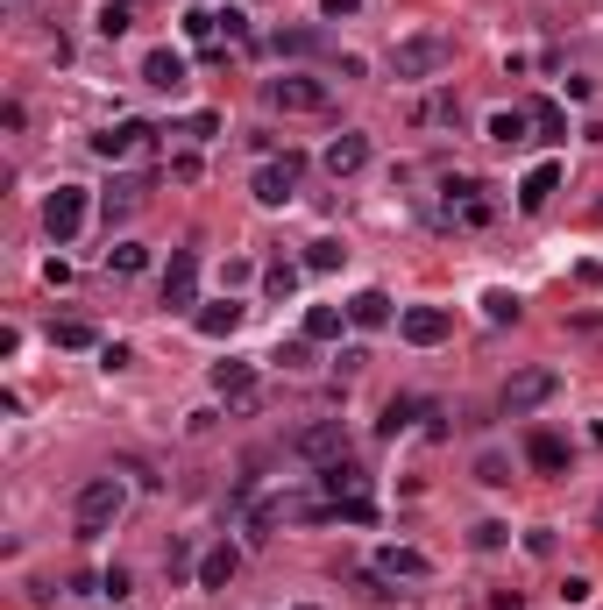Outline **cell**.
<instances>
[{"instance_id":"obj_1","label":"cell","mask_w":603,"mask_h":610,"mask_svg":"<svg viewBox=\"0 0 603 610\" xmlns=\"http://www.w3.org/2000/svg\"><path fill=\"white\" fill-rule=\"evenodd\" d=\"M121 511H128V483H121V476H93V483L79 490V504H71V518H79V540H100Z\"/></svg>"},{"instance_id":"obj_2","label":"cell","mask_w":603,"mask_h":610,"mask_svg":"<svg viewBox=\"0 0 603 610\" xmlns=\"http://www.w3.org/2000/svg\"><path fill=\"white\" fill-rule=\"evenodd\" d=\"M447 64H455V43H447V36H405L398 50H391V71H398V79H433V71H447Z\"/></svg>"},{"instance_id":"obj_3","label":"cell","mask_w":603,"mask_h":610,"mask_svg":"<svg viewBox=\"0 0 603 610\" xmlns=\"http://www.w3.org/2000/svg\"><path fill=\"white\" fill-rule=\"evenodd\" d=\"M263 100L277 107V114H327V79H298V71H284V79H270L263 86Z\"/></svg>"},{"instance_id":"obj_4","label":"cell","mask_w":603,"mask_h":610,"mask_svg":"<svg viewBox=\"0 0 603 610\" xmlns=\"http://www.w3.org/2000/svg\"><path fill=\"white\" fill-rule=\"evenodd\" d=\"M79 227H86V185H57V192L43 199V235L64 249L71 235H79Z\"/></svg>"},{"instance_id":"obj_5","label":"cell","mask_w":603,"mask_h":610,"mask_svg":"<svg viewBox=\"0 0 603 610\" xmlns=\"http://www.w3.org/2000/svg\"><path fill=\"white\" fill-rule=\"evenodd\" d=\"M398 334H405L412 348H440L447 334H455V313H447V305H405V313H398Z\"/></svg>"},{"instance_id":"obj_6","label":"cell","mask_w":603,"mask_h":610,"mask_svg":"<svg viewBox=\"0 0 603 610\" xmlns=\"http://www.w3.org/2000/svg\"><path fill=\"white\" fill-rule=\"evenodd\" d=\"M291 454H306V462H341V454H348V433H341V419H313V426H298L291 433Z\"/></svg>"},{"instance_id":"obj_7","label":"cell","mask_w":603,"mask_h":610,"mask_svg":"<svg viewBox=\"0 0 603 610\" xmlns=\"http://www.w3.org/2000/svg\"><path fill=\"white\" fill-rule=\"evenodd\" d=\"M164 305H171V313L199 305V249H171V263H164Z\"/></svg>"},{"instance_id":"obj_8","label":"cell","mask_w":603,"mask_h":610,"mask_svg":"<svg viewBox=\"0 0 603 610\" xmlns=\"http://www.w3.org/2000/svg\"><path fill=\"white\" fill-rule=\"evenodd\" d=\"M554 391H561V376H554V369H518L511 384H504V412H540Z\"/></svg>"},{"instance_id":"obj_9","label":"cell","mask_w":603,"mask_h":610,"mask_svg":"<svg viewBox=\"0 0 603 610\" xmlns=\"http://www.w3.org/2000/svg\"><path fill=\"white\" fill-rule=\"evenodd\" d=\"M320 164H327L334 178H355V171L369 164V135H362V128H341V135L327 142V157H320Z\"/></svg>"},{"instance_id":"obj_10","label":"cell","mask_w":603,"mask_h":610,"mask_svg":"<svg viewBox=\"0 0 603 610\" xmlns=\"http://www.w3.org/2000/svg\"><path fill=\"white\" fill-rule=\"evenodd\" d=\"M149 135H157L149 121H121V128H100V135H93V149H100L107 164H121V157H135V149H142Z\"/></svg>"},{"instance_id":"obj_11","label":"cell","mask_w":603,"mask_h":610,"mask_svg":"<svg viewBox=\"0 0 603 610\" xmlns=\"http://www.w3.org/2000/svg\"><path fill=\"white\" fill-rule=\"evenodd\" d=\"M213 391L228 398V405H256V369L235 362V355H228V362H213Z\"/></svg>"},{"instance_id":"obj_12","label":"cell","mask_w":603,"mask_h":610,"mask_svg":"<svg viewBox=\"0 0 603 610\" xmlns=\"http://www.w3.org/2000/svg\"><path fill=\"white\" fill-rule=\"evenodd\" d=\"M320 490H327V504H348V497H369V476H362L348 454H341V462H327V469H320Z\"/></svg>"},{"instance_id":"obj_13","label":"cell","mask_w":603,"mask_h":610,"mask_svg":"<svg viewBox=\"0 0 603 610\" xmlns=\"http://www.w3.org/2000/svg\"><path fill=\"white\" fill-rule=\"evenodd\" d=\"M398 313H391V291H355L348 298V327H362V334H376V327H391Z\"/></svg>"},{"instance_id":"obj_14","label":"cell","mask_w":603,"mask_h":610,"mask_svg":"<svg viewBox=\"0 0 603 610\" xmlns=\"http://www.w3.org/2000/svg\"><path fill=\"white\" fill-rule=\"evenodd\" d=\"M376 575H391V582H426L433 561H426L419 547H384V554H376Z\"/></svg>"},{"instance_id":"obj_15","label":"cell","mask_w":603,"mask_h":610,"mask_svg":"<svg viewBox=\"0 0 603 610\" xmlns=\"http://www.w3.org/2000/svg\"><path fill=\"white\" fill-rule=\"evenodd\" d=\"M291 192H298V157H284V164H263V171H256V199H263V206H284Z\"/></svg>"},{"instance_id":"obj_16","label":"cell","mask_w":603,"mask_h":610,"mask_svg":"<svg viewBox=\"0 0 603 610\" xmlns=\"http://www.w3.org/2000/svg\"><path fill=\"white\" fill-rule=\"evenodd\" d=\"M525 462H533L540 476H568V440L561 433H533L525 440Z\"/></svg>"},{"instance_id":"obj_17","label":"cell","mask_w":603,"mask_h":610,"mask_svg":"<svg viewBox=\"0 0 603 610\" xmlns=\"http://www.w3.org/2000/svg\"><path fill=\"white\" fill-rule=\"evenodd\" d=\"M554 192H561V164H533V171H525V185H518V206H525V213H540Z\"/></svg>"},{"instance_id":"obj_18","label":"cell","mask_w":603,"mask_h":610,"mask_svg":"<svg viewBox=\"0 0 603 610\" xmlns=\"http://www.w3.org/2000/svg\"><path fill=\"white\" fill-rule=\"evenodd\" d=\"M192 327H199L206 341H228V334L242 327V305H235V298H220V305H199V313H192Z\"/></svg>"},{"instance_id":"obj_19","label":"cell","mask_w":603,"mask_h":610,"mask_svg":"<svg viewBox=\"0 0 603 610\" xmlns=\"http://www.w3.org/2000/svg\"><path fill=\"white\" fill-rule=\"evenodd\" d=\"M142 79L157 86V93H178V86H185V57H178V50H149V57H142Z\"/></svg>"},{"instance_id":"obj_20","label":"cell","mask_w":603,"mask_h":610,"mask_svg":"<svg viewBox=\"0 0 603 610\" xmlns=\"http://www.w3.org/2000/svg\"><path fill=\"white\" fill-rule=\"evenodd\" d=\"M490 142H504V149L533 142V107H504V114H490Z\"/></svg>"},{"instance_id":"obj_21","label":"cell","mask_w":603,"mask_h":610,"mask_svg":"<svg viewBox=\"0 0 603 610\" xmlns=\"http://www.w3.org/2000/svg\"><path fill=\"white\" fill-rule=\"evenodd\" d=\"M235 568H242V554H235V547H213V554L199 561V589H228V582H235Z\"/></svg>"},{"instance_id":"obj_22","label":"cell","mask_w":603,"mask_h":610,"mask_svg":"<svg viewBox=\"0 0 603 610\" xmlns=\"http://www.w3.org/2000/svg\"><path fill=\"white\" fill-rule=\"evenodd\" d=\"M426 412H433V405H419V398H391V405H384V419H376V433L398 440V433H405L412 419H426Z\"/></svg>"},{"instance_id":"obj_23","label":"cell","mask_w":603,"mask_h":610,"mask_svg":"<svg viewBox=\"0 0 603 610\" xmlns=\"http://www.w3.org/2000/svg\"><path fill=\"white\" fill-rule=\"evenodd\" d=\"M50 341H57V348H100V327L71 313V320H50Z\"/></svg>"},{"instance_id":"obj_24","label":"cell","mask_w":603,"mask_h":610,"mask_svg":"<svg viewBox=\"0 0 603 610\" xmlns=\"http://www.w3.org/2000/svg\"><path fill=\"white\" fill-rule=\"evenodd\" d=\"M341 320H348V305H313V313H306V341H341Z\"/></svg>"},{"instance_id":"obj_25","label":"cell","mask_w":603,"mask_h":610,"mask_svg":"<svg viewBox=\"0 0 603 610\" xmlns=\"http://www.w3.org/2000/svg\"><path fill=\"white\" fill-rule=\"evenodd\" d=\"M128 22H135V0H107V8H100V36H107V43L128 36Z\"/></svg>"},{"instance_id":"obj_26","label":"cell","mask_w":603,"mask_h":610,"mask_svg":"<svg viewBox=\"0 0 603 610\" xmlns=\"http://www.w3.org/2000/svg\"><path fill=\"white\" fill-rule=\"evenodd\" d=\"M263 291H270V298H291V291H298V263H270V270H263Z\"/></svg>"},{"instance_id":"obj_27","label":"cell","mask_w":603,"mask_h":610,"mask_svg":"<svg viewBox=\"0 0 603 610\" xmlns=\"http://www.w3.org/2000/svg\"><path fill=\"white\" fill-rule=\"evenodd\" d=\"M107 263H114L121 277H135V270L149 263V249H135V242H114V249H107Z\"/></svg>"},{"instance_id":"obj_28","label":"cell","mask_w":603,"mask_h":610,"mask_svg":"<svg viewBox=\"0 0 603 610\" xmlns=\"http://www.w3.org/2000/svg\"><path fill=\"white\" fill-rule=\"evenodd\" d=\"M341 263H348L341 242H313V249H306V270H341Z\"/></svg>"},{"instance_id":"obj_29","label":"cell","mask_w":603,"mask_h":610,"mask_svg":"<svg viewBox=\"0 0 603 610\" xmlns=\"http://www.w3.org/2000/svg\"><path fill=\"white\" fill-rule=\"evenodd\" d=\"M277 50H284V57H313V50H320V36H313V29H284V36H277Z\"/></svg>"},{"instance_id":"obj_30","label":"cell","mask_w":603,"mask_h":610,"mask_svg":"<svg viewBox=\"0 0 603 610\" xmlns=\"http://www.w3.org/2000/svg\"><path fill=\"white\" fill-rule=\"evenodd\" d=\"M476 483L504 490V483H511V462H504V454H483V462H476Z\"/></svg>"},{"instance_id":"obj_31","label":"cell","mask_w":603,"mask_h":610,"mask_svg":"<svg viewBox=\"0 0 603 610\" xmlns=\"http://www.w3.org/2000/svg\"><path fill=\"white\" fill-rule=\"evenodd\" d=\"M185 36H192V43H213V36H220V15L192 8V15H185Z\"/></svg>"},{"instance_id":"obj_32","label":"cell","mask_w":603,"mask_h":610,"mask_svg":"<svg viewBox=\"0 0 603 610\" xmlns=\"http://www.w3.org/2000/svg\"><path fill=\"white\" fill-rule=\"evenodd\" d=\"M483 313H490V327H504V320H518V298H511V291H490Z\"/></svg>"},{"instance_id":"obj_33","label":"cell","mask_w":603,"mask_h":610,"mask_svg":"<svg viewBox=\"0 0 603 610\" xmlns=\"http://www.w3.org/2000/svg\"><path fill=\"white\" fill-rule=\"evenodd\" d=\"M533 128H540V135H554V142H561V135H568V121H561V107H547V100H540V107H533Z\"/></svg>"},{"instance_id":"obj_34","label":"cell","mask_w":603,"mask_h":610,"mask_svg":"<svg viewBox=\"0 0 603 610\" xmlns=\"http://www.w3.org/2000/svg\"><path fill=\"white\" fill-rule=\"evenodd\" d=\"M277 362H284V369H306V362H313V341H284Z\"/></svg>"},{"instance_id":"obj_35","label":"cell","mask_w":603,"mask_h":610,"mask_svg":"<svg viewBox=\"0 0 603 610\" xmlns=\"http://www.w3.org/2000/svg\"><path fill=\"white\" fill-rule=\"evenodd\" d=\"M135 192H142V185H128V178H121V185L107 192V220H114V213H128V206H135Z\"/></svg>"},{"instance_id":"obj_36","label":"cell","mask_w":603,"mask_h":610,"mask_svg":"<svg viewBox=\"0 0 603 610\" xmlns=\"http://www.w3.org/2000/svg\"><path fill=\"white\" fill-rule=\"evenodd\" d=\"M589 596H596L589 575H568V582H561V603H589Z\"/></svg>"},{"instance_id":"obj_37","label":"cell","mask_w":603,"mask_h":610,"mask_svg":"<svg viewBox=\"0 0 603 610\" xmlns=\"http://www.w3.org/2000/svg\"><path fill=\"white\" fill-rule=\"evenodd\" d=\"M504 540H511V525H476V547H483V554H497Z\"/></svg>"},{"instance_id":"obj_38","label":"cell","mask_w":603,"mask_h":610,"mask_svg":"<svg viewBox=\"0 0 603 610\" xmlns=\"http://www.w3.org/2000/svg\"><path fill=\"white\" fill-rule=\"evenodd\" d=\"M100 589H107L114 603H128V575H121V568H107V575H100Z\"/></svg>"},{"instance_id":"obj_39","label":"cell","mask_w":603,"mask_h":610,"mask_svg":"<svg viewBox=\"0 0 603 610\" xmlns=\"http://www.w3.org/2000/svg\"><path fill=\"white\" fill-rule=\"evenodd\" d=\"M320 15H327V22H341V15H362V0H320Z\"/></svg>"},{"instance_id":"obj_40","label":"cell","mask_w":603,"mask_h":610,"mask_svg":"<svg viewBox=\"0 0 603 610\" xmlns=\"http://www.w3.org/2000/svg\"><path fill=\"white\" fill-rule=\"evenodd\" d=\"M490 610H525V603H518V589H504V596H497Z\"/></svg>"},{"instance_id":"obj_41","label":"cell","mask_w":603,"mask_h":610,"mask_svg":"<svg viewBox=\"0 0 603 610\" xmlns=\"http://www.w3.org/2000/svg\"><path fill=\"white\" fill-rule=\"evenodd\" d=\"M596 532H603V497H596Z\"/></svg>"},{"instance_id":"obj_42","label":"cell","mask_w":603,"mask_h":610,"mask_svg":"<svg viewBox=\"0 0 603 610\" xmlns=\"http://www.w3.org/2000/svg\"><path fill=\"white\" fill-rule=\"evenodd\" d=\"M306 610H313V603H306Z\"/></svg>"}]
</instances>
